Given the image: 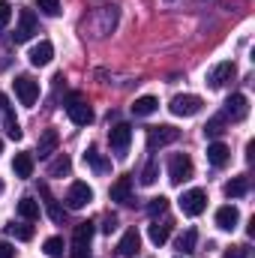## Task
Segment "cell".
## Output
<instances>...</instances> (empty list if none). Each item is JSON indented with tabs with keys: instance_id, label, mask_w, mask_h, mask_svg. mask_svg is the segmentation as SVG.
<instances>
[{
	"instance_id": "obj_1",
	"label": "cell",
	"mask_w": 255,
	"mask_h": 258,
	"mask_svg": "<svg viewBox=\"0 0 255 258\" xmlns=\"http://www.w3.org/2000/svg\"><path fill=\"white\" fill-rule=\"evenodd\" d=\"M66 114H69V120H72L75 126H90V123H93V108H90V102H87L81 93H69V99H66Z\"/></svg>"
},
{
	"instance_id": "obj_2",
	"label": "cell",
	"mask_w": 255,
	"mask_h": 258,
	"mask_svg": "<svg viewBox=\"0 0 255 258\" xmlns=\"http://www.w3.org/2000/svg\"><path fill=\"white\" fill-rule=\"evenodd\" d=\"M192 174H195V165H192V159L186 153H174V156L168 159V180H171L174 186L192 180Z\"/></svg>"
},
{
	"instance_id": "obj_3",
	"label": "cell",
	"mask_w": 255,
	"mask_h": 258,
	"mask_svg": "<svg viewBox=\"0 0 255 258\" xmlns=\"http://www.w3.org/2000/svg\"><path fill=\"white\" fill-rule=\"evenodd\" d=\"M201 105H204L201 96H195V93H183V96H174L168 108H171L174 117H195V114L201 111Z\"/></svg>"
},
{
	"instance_id": "obj_4",
	"label": "cell",
	"mask_w": 255,
	"mask_h": 258,
	"mask_svg": "<svg viewBox=\"0 0 255 258\" xmlns=\"http://www.w3.org/2000/svg\"><path fill=\"white\" fill-rule=\"evenodd\" d=\"M15 96H18L21 105L33 108V102L39 99V81H33L30 75H18L15 78Z\"/></svg>"
},
{
	"instance_id": "obj_5",
	"label": "cell",
	"mask_w": 255,
	"mask_h": 258,
	"mask_svg": "<svg viewBox=\"0 0 255 258\" xmlns=\"http://www.w3.org/2000/svg\"><path fill=\"white\" fill-rule=\"evenodd\" d=\"M180 210L183 216H201L207 210V192L204 189H189L180 195Z\"/></svg>"
},
{
	"instance_id": "obj_6",
	"label": "cell",
	"mask_w": 255,
	"mask_h": 258,
	"mask_svg": "<svg viewBox=\"0 0 255 258\" xmlns=\"http://www.w3.org/2000/svg\"><path fill=\"white\" fill-rule=\"evenodd\" d=\"M33 33H39V21H36V12L33 9H21L18 15V27H15V42H27L33 39Z\"/></svg>"
},
{
	"instance_id": "obj_7",
	"label": "cell",
	"mask_w": 255,
	"mask_h": 258,
	"mask_svg": "<svg viewBox=\"0 0 255 258\" xmlns=\"http://www.w3.org/2000/svg\"><path fill=\"white\" fill-rule=\"evenodd\" d=\"M177 138H180V129L168 126V123H162V126H150V132H147V147H150V150H156V147L174 144Z\"/></svg>"
},
{
	"instance_id": "obj_8",
	"label": "cell",
	"mask_w": 255,
	"mask_h": 258,
	"mask_svg": "<svg viewBox=\"0 0 255 258\" xmlns=\"http://www.w3.org/2000/svg\"><path fill=\"white\" fill-rule=\"evenodd\" d=\"M93 201V189L84 183V180H75L72 186H69V192H66V207L69 210H81V207H87Z\"/></svg>"
},
{
	"instance_id": "obj_9",
	"label": "cell",
	"mask_w": 255,
	"mask_h": 258,
	"mask_svg": "<svg viewBox=\"0 0 255 258\" xmlns=\"http://www.w3.org/2000/svg\"><path fill=\"white\" fill-rule=\"evenodd\" d=\"M129 141H132V126L129 123H114V126L108 129V144H111V150L117 156H126Z\"/></svg>"
},
{
	"instance_id": "obj_10",
	"label": "cell",
	"mask_w": 255,
	"mask_h": 258,
	"mask_svg": "<svg viewBox=\"0 0 255 258\" xmlns=\"http://www.w3.org/2000/svg\"><path fill=\"white\" fill-rule=\"evenodd\" d=\"M234 75H237V66L231 63V60H222V63H216L207 72V84H210L213 90H219V87H225Z\"/></svg>"
},
{
	"instance_id": "obj_11",
	"label": "cell",
	"mask_w": 255,
	"mask_h": 258,
	"mask_svg": "<svg viewBox=\"0 0 255 258\" xmlns=\"http://www.w3.org/2000/svg\"><path fill=\"white\" fill-rule=\"evenodd\" d=\"M225 114H228L234 123L246 120V114H249V99H246L243 93H231L228 102H225Z\"/></svg>"
},
{
	"instance_id": "obj_12",
	"label": "cell",
	"mask_w": 255,
	"mask_h": 258,
	"mask_svg": "<svg viewBox=\"0 0 255 258\" xmlns=\"http://www.w3.org/2000/svg\"><path fill=\"white\" fill-rule=\"evenodd\" d=\"M171 228H174V222L165 216V219H153L150 222V228H147V237H150V243L153 246H162L168 237H171Z\"/></svg>"
},
{
	"instance_id": "obj_13",
	"label": "cell",
	"mask_w": 255,
	"mask_h": 258,
	"mask_svg": "<svg viewBox=\"0 0 255 258\" xmlns=\"http://www.w3.org/2000/svg\"><path fill=\"white\" fill-rule=\"evenodd\" d=\"M237 222H240V210H237L234 204H225V207L216 210V225H219L222 231H234Z\"/></svg>"
},
{
	"instance_id": "obj_14",
	"label": "cell",
	"mask_w": 255,
	"mask_h": 258,
	"mask_svg": "<svg viewBox=\"0 0 255 258\" xmlns=\"http://www.w3.org/2000/svg\"><path fill=\"white\" fill-rule=\"evenodd\" d=\"M138 246H141V234H138L135 228H129L126 234L120 237V243H117V255L120 258H135L138 255Z\"/></svg>"
},
{
	"instance_id": "obj_15",
	"label": "cell",
	"mask_w": 255,
	"mask_h": 258,
	"mask_svg": "<svg viewBox=\"0 0 255 258\" xmlns=\"http://www.w3.org/2000/svg\"><path fill=\"white\" fill-rule=\"evenodd\" d=\"M111 201H117V204H132V177H129V174H123V177L114 180V186H111Z\"/></svg>"
},
{
	"instance_id": "obj_16",
	"label": "cell",
	"mask_w": 255,
	"mask_h": 258,
	"mask_svg": "<svg viewBox=\"0 0 255 258\" xmlns=\"http://www.w3.org/2000/svg\"><path fill=\"white\" fill-rule=\"evenodd\" d=\"M27 57H30V63H33V66H48V63H51V57H54V45H51L48 39H42L39 45H33V48H30V54H27Z\"/></svg>"
},
{
	"instance_id": "obj_17",
	"label": "cell",
	"mask_w": 255,
	"mask_h": 258,
	"mask_svg": "<svg viewBox=\"0 0 255 258\" xmlns=\"http://www.w3.org/2000/svg\"><path fill=\"white\" fill-rule=\"evenodd\" d=\"M228 159H231V150H228V144H222V141H213V144H207V162H210V165L222 168Z\"/></svg>"
},
{
	"instance_id": "obj_18",
	"label": "cell",
	"mask_w": 255,
	"mask_h": 258,
	"mask_svg": "<svg viewBox=\"0 0 255 258\" xmlns=\"http://www.w3.org/2000/svg\"><path fill=\"white\" fill-rule=\"evenodd\" d=\"M12 171H15V177H21V180L33 177V153H15Z\"/></svg>"
},
{
	"instance_id": "obj_19",
	"label": "cell",
	"mask_w": 255,
	"mask_h": 258,
	"mask_svg": "<svg viewBox=\"0 0 255 258\" xmlns=\"http://www.w3.org/2000/svg\"><path fill=\"white\" fill-rule=\"evenodd\" d=\"M57 141H60V135H57V129H45V132H42V138H39V147H36V153H39V159H45V156H51V153L57 150Z\"/></svg>"
},
{
	"instance_id": "obj_20",
	"label": "cell",
	"mask_w": 255,
	"mask_h": 258,
	"mask_svg": "<svg viewBox=\"0 0 255 258\" xmlns=\"http://www.w3.org/2000/svg\"><path fill=\"white\" fill-rule=\"evenodd\" d=\"M84 162H87V165H90L96 174H105V171H111V162H108V159H105V156H102L96 147H87V150H84Z\"/></svg>"
},
{
	"instance_id": "obj_21",
	"label": "cell",
	"mask_w": 255,
	"mask_h": 258,
	"mask_svg": "<svg viewBox=\"0 0 255 258\" xmlns=\"http://www.w3.org/2000/svg\"><path fill=\"white\" fill-rule=\"evenodd\" d=\"M156 108H159L156 96H138V99L132 102V114H135V117H150Z\"/></svg>"
},
{
	"instance_id": "obj_22",
	"label": "cell",
	"mask_w": 255,
	"mask_h": 258,
	"mask_svg": "<svg viewBox=\"0 0 255 258\" xmlns=\"http://www.w3.org/2000/svg\"><path fill=\"white\" fill-rule=\"evenodd\" d=\"M93 234H96V225H93L90 219H84V222L75 225V231H72V243H90Z\"/></svg>"
},
{
	"instance_id": "obj_23",
	"label": "cell",
	"mask_w": 255,
	"mask_h": 258,
	"mask_svg": "<svg viewBox=\"0 0 255 258\" xmlns=\"http://www.w3.org/2000/svg\"><path fill=\"white\" fill-rule=\"evenodd\" d=\"M249 192V177L246 174H240V177H231L228 183H225V195L228 198H240V195Z\"/></svg>"
},
{
	"instance_id": "obj_24",
	"label": "cell",
	"mask_w": 255,
	"mask_h": 258,
	"mask_svg": "<svg viewBox=\"0 0 255 258\" xmlns=\"http://www.w3.org/2000/svg\"><path fill=\"white\" fill-rule=\"evenodd\" d=\"M39 192H42V198H45V210H48V216H51V222H63V207L51 198V192H48V186L42 183L39 186Z\"/></svg>"
},
{
	"instance_id": "obj_25",
	"label": "cell",
	"mask_w": 255,
	"mask_h": 258,
	"mask_svg": "<svg viewBox=\"0 0 255 258\" xmlns=\"http://www.w3.org/2000/svg\"><path fill=\"white\" fill-rule=\"evenodd\" d=\"M72 171V159L66 156V153H60L51 165H48V177H63V174H69Z\"/></svg>"
},
{
	"instance_id": "obj_26",
	"label": "cell",
	"mask_w": 255,
	"mask_h": 258,
	"mask_svg": "<svg viewBox=\"0 0 255 258\" xmlns=\"http://www.w3.org/2000/svg\"><path fill=\"white\" fill-rule=\"evenodd\" d=\"M195 240H198V231H195V228H186V231L177 237V249H180V255L195 252Z\"/></svg>"
},
{
	"instance_id": "obj_27",
	"label": "cell",
	"mask_w": 255,
	"mask_h": 258,
	"mask_svg": "<svg viewBox=\"0 0 255 258\" xmlns=\"http://www.w3.org/2000/svg\"><path fill=\"white\" fill-rule=\"evenodd\" d=\"M18 213H21L27 222H33V219H39V204H36L33 198H21V201H18Z\"/></svg>"
},
{
	"instance_id": "obj_28",
	"label": "cell",
	"mask_w": 255,
	"mask_h": 258,
	"mask_svg": "<svg viewBox=\"0 0 255 258\" xmlns=\"http://www.w3.org/2000/svg\"><path fill=\"white\" fill-rule=\"evenodd\" d=\"M156 177H159V162H156V159H150V162L144 165V171H141V183H144V186H153V183H156Z\"/></svg>"
},
{
	"instance_id": "obj_29",
	"label": "cell",
	"mask_w": 255,
	"mask_h": 258,
	"mask_svg": "<svg viewBox=\"0 0 255 258\" xmlns=\"http://www.w3.org/2000/svg\"><path fill=\"white\" fill-rule=\"evenodd\" d=\"M3 117H6V135H9L12 141H21V135H24V132H21V126H18V120L12 117V108H9V111H3Z\"/></svg>"
},
{
	"instance_id": "obj_30",
	"label": "cell",
	"mask_w": 255,
	"mask_h": 258,
	"mask_svg": "<svg viewBox=\"0 0 255 258\" xmlns=\"http://www.w3.org/2000/svg\"><path fill=\"white\" fill-rule=\"evenodd\" d=\"M225 132V117H210L207 120V126H204V135L207 138H219Z\"/></svg>"
},
{
	"instance_id": "obj_31",
	"label": "cell",
	"mask_w": 255,
	"mask_h": 258,
	"mask_svg": "<svg viewBox=\"0 0 255 258\" xmlns=\"http://www.w3.org/2000/svg\"><path fill=\"white\" fill-rule=\"evenodd\" d=\"M45 255L48 258L63 255V237H48V240H45Z\"/></svg>"
},
{
	"instance_id": "obj_32",
	"label": "cell",
	"mask_w": 255,
	"mask_h": 258,
	"mask_svg": "<svg viewBox=\"0 0 255 258\" xmlns=\"http://www.w3.org/2000/svg\"><path fill=\"white\" fill-rule=\"evenodd\" d=\"M36 6H39V12H45L48 18L60 15V0H36Z\"/></svg>"
},
{
	"instance_id": "obj_33",
	"label": "cell",
	"mask_w": 255,
	"mask_h": 258,
	"mask_svg": "<svg viewBox=\"0 0 255 258\" xmlns=\"http://www.w3.org/2000/svg\"><path fill=\"white\" fill-rule=\"evenodd\" d=\"M168 210V198L165 195H159V198H150V204H147V213L150 216H156V213H165Z\"/></svg>"
},
{
	"instance_id": "obj_34",
	"label": "cell",
	"mask_w": 255,
	"mask_h": 258,
	"mask_svg": "<svg viewBox=\"0 0 255 258\" xmlns=\"http://www.w3.org/2000/svg\"><path fill=\"white\" fill-rule=\"evenodd\" d=\"M9 234H15L18 240H30L33 237V225H9Z\"/></svg>"
},
{
	"instance_id": "obj_35",
	"label": "cell",
	"mask_w": 255,
	"mask_h": 258,
	"mask_svg": "<svg viewBox=\"0 0 255 258\" xmlns=\"http://www.w3.org/2000/svg\"><path fill=\"white\" fill-rule=\"evenodd\" d=\"M12 21V3L9 0H0V30Z\"/></svg>"
},
{
	"instance_id": "obj_36",
	"label": "cell",
	"mask_w": 255,
	"mask_h": 258,
	"mask_svg": "<svg viewBox=\"0 0 255 258\" xmlns=\"http://www.w3.org/2000/svg\"><path fill=\"white\" fill-rule=\"evenodd\" d=\"M69 258H90V243H72Z\"/></svg>"
},
{
	"instance_id": "obj_37",
	"label": "cell",
	"mask_w": 255,
	"mask_h": 258,
	"mask_svg": "<svg viewBox=\"0 0 255 258\" xmlns=\"http://www.w3.org/2000/svg\"><path fill=\"white\" fill-rule=\"evenodd\" d=\"M222 258H249V249L246 246H228L222 252Z\"/></svg>"
},
{
	"instance_id": "obj_38",
	"label": "cell",
	"mask_w": 255,
	"mask_h": 258,
	"mask_svg": "<svg viewBox=\"0 0 255 258\" xmlns=\"http://www.w3.org/2000/svg\"><path fill=\"white\" fill-rule=\"evenodd\" d=\"M114 228H117V216H111V213H108V216L102 219V231H105V234H111Z\"/></svg>"
},
{
	"instance_id": "obj_39",
	"label": "cell",
	"mask_w": 255,
	"mask_h": 258,
	"mask_svg": "<svg viewBox=\"0 0 255 258\" xmlns=\"http://www.w3.org/2000/svg\"><path fill=\"white\" fill-rule=\"evenodd\" d=\"M0 258H15V246L6 243V240H0Z\"/></svg>"
},
{
	"instance_id": "obj_40",
	"label": "cell",
	"mask_w": 255,
	"mask_h": 258,
	"mask_svg": "<svg viewBox=\"0 0 255 258\" xmlns=\"http://www.w3.org/2000/svg\"><path fill=\"white\" fill-rule=\"evenodd\" d=\"M252 156H255V141H249V144H246V159L252 162Z\"/></svg>"
},
{
	"instance_id": "obj_41",
	"label": "cell",
	"mask_w": 255,
	"mask_h": 258,
	"mask_svg": "<svg viewBox=\"0 0 255 258\" xmlns=\"http://www.w3.org/2000/svg\"><path fill=\"white\" fill-rule=\"evenodd\" d=\"M0 153H3V141H0Z\"/></svg>"
},
{
	"instance_id": "obj_42",
	"label": "cell",
	"mask_w": 255,
	"mask_h": 258,
	"mask_svg": "<svg viewBox=\"0 0 255 258\" xmlns=\"http://www.w3.org/2000/svg\"><path fill=\"white\" fill-rule=\"evenodd\" d=\"M0 189H3V183H0Z\"/></svg>"
},
{
	"instance_id": "obj_43",
	"label": "cell",
	"mask_w": 255,
	"mask_h": 258,
	"mask_svg": "<svg viewBox=\"0 0 255 258\" xmlns=\"http://www.w3.org/2000/svg\"><path fill=\"white\" fill-rule=\"evenodd\" d=\"M180 258H183V255H180Z\"/></svg>"
}]
</instances>
